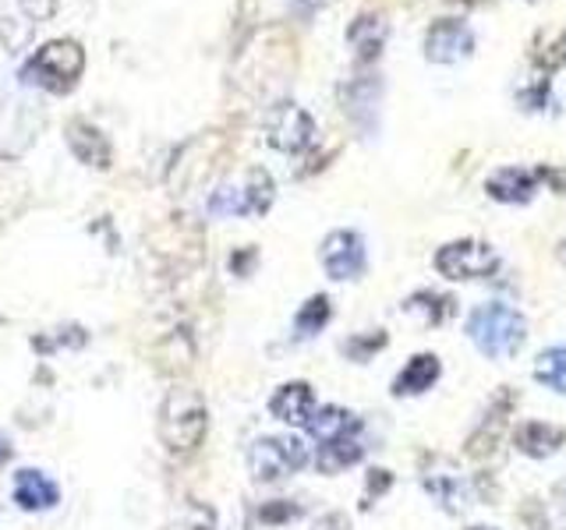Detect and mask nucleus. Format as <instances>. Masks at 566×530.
<instances>
[{"mask_svg": "<svg viewBox=\"0 0 566 530\" xmlns=\"http://www.w3.org/2000/svg\"><path fill=\"white\" fill-rule=\"evenodd\" d=\"M294 71V39H287L280 28H266L255 33L237 53L234 78L241 89L248 93H266L269 85L283 82Z\"/></svg>", "mask_w": 566, "mask_h": 530, "instance_id": "nucleus-1", "label": "nucleus"}, {"mask_svg": "<svg viewBox=\"0 0 566 530\" xmlns=\"http://www.w3.org/2000/svg\"><path fill=\"white\" fill-rule=\"evenodd\" d=\"M156 428H160V442L167 446V453L192 456L202 446V439L209 432V410H206L202 393L188 390V385H174V390L163 396Z\"/></svg>", "mask_w": 566, "mask_h": 530, "instance_id": "nucleus-2", "label": "nucleus"}, {"mask_svg": "<svg viewBox=\"0 0 566 530\" xmlns=\"http://www.w3.org/2000/svg\"><path fill=\"white\" fill-rule=\"evenodd\" d=\"M149 259L160 266L167 280H184L206 259V237L202 226L192 223L188 217H170L167 223L152 226L146 237Z\"/></svg>", "mask_w": 566, "mask_h": 530, "instance_id": "nucleus-3", "label": "nucleus"}, {"mask_svg": "<svg viewBox=\"0 0 566 530\" xmlns=\"http://www.w3.org/2000/svg\"><path fill=\"white\" fill-rule=\"evenodd\" d=\"M467 336H471L475 347L492 357V361H503V357H514L524 347V336H528V325H524V315L500 300H489V305H478L467 319Z\"/></svg>", "mask_w": 566, "mask_h": 530, "instance_id": "nucleus-4", "label": "nucleus"}, {"mask_svg": "<svg viewBox=\"0 0 566 530\" xmlns=\"http://www.w3.org/2000/svg\"><path fill=\"white\" fill-rule=\"evenodd\" d=\"M85 71V50L75 39H53L39 47L22 67V82L47 93H71Z\"/></svg>", "mask_w": 566, "mask_h": 530, "instance_id": "nucleus-5", "label": "nucleus"}, {"mask_svg": "<svg viewBox=\"0 0 566 530\" xmlns=\"http://www.w3.org/2000/svg\"><path fill=\"white\" fill-rule=\"evenodd\" d=\"M273 177L262 167H251L245 181H226L209 195L212 217H262L273 206Z\"/></svg>", "mask_w": 566, "mask_h": 530, "instance_id": "nucleus-6", "label": "nucleus"}, {"mask_svg": "<svg viewBox=\"0 0 566 530\" xmlns=\"http://www.w3.org/2000/svg\"><path fill=\"white\" fill-rule=\"evenodd\" d=\"M308 464V449L302 439L294 435H276V439H259L255 446L248 449V467H251V478L255 481H280L302 470Z\"/></svg>", "mask_w": 566, "mask_h": 530, "instance_id": "nucleus-7", "label": "nucleus"}, {"mask_svg": "<svg viewBox=\"0 0 566 530\" xmlns=\"http://www.w3.org/2000/svg\"><path fill=\"white\" fill-rule=\"evenodd\" d=\"M266 138L273 149L297 156L311 149V141H316V121L297 103H276L266 113Z\"/></svg>", "mask_w": 566, "mask_h": 530, "instance_id": "nucleus-8", "label": "nucleus"}, {"mask_svg": "<svg viewBox=\"0 0 566 530\" xmlns=\"http://www.w3.org/2000/svg\"><path fill=\"white\" fill-rule=\"evenodd\" d=\"M500 266V255L481 241H450L435 251V269L446 280H481Z\"/></svg>", "mask_w": 566, "mask_h": 530, "instance_id": "nucleus-9", "label": "nucleus"}, {"mask_svg": "<svg viewBox=\"0 0 566 530\" xmlns=\"http://www.w3.org/2000/svg\"><path fill=\"white\" fill-rule=\"evenodd\" d=\"M57 0H0V42L19 53L33 39L36 25L53 14Z\"/></svg>", "mask_w": 566, "mask_h": 530, "instance_id": "nucleus-10", "label": "nucleus"}, {"mask_svg": "<svg viewBox=\"0 0 566 530\" xmlns=\"http://www.w3.org/2000/svg\"><path fill=\"white\" fill-rule=\"evenodd\" d=\"M322 269L333 280H358L365 272V241L354 231H333L322 241Z\"/></svg>", "mask_w": 566, "mask_h": 530, "instance_id": "nucleus-11", "label": "nucleus"}, {"mask_svg": "<svg viewBox=\"0 0 566 530\" xmlns=\"http://www.w3.org/2000/svg\"><path fill=\"white\" fill-rule=\"evenodd\" d=\"M471 50H475L471 28L457 19L435 22L429 33H424V57H429L432 64H457L464 57H471Z\"/></svg>", "mask_w": 566, "mask_h": 530, "instance_id": "nucleus-12", "label": "nucleus"}, {"mask_svg": "<svg viewBox=\"0 0 566 530\" xmlns=\"http://www.w3.org/2000/svg\"><path fill=\"white\" fill-rule=\"evenodd\" d=\"M509 410H514V396L503 390L500 396L492 399L489 414L481 418V424L471 432V439H467L464 453L471 456V460H485V456H492L495 449H500V439H503V428H506Z\"/></svg>", "mask_w": 566, "mask_h": 530, "instance_id": "nucleus-13", "label": "nucleus"}, {"mask_svg": "<svg viewBox=\"0 0 566 530\" xmlns=\"http://www.w3.org/2000/svg\"><path fill=\"white\" fill-rule=\"evenodd\" d=\"M11 495H14V503H19L22 509H28V513H47V509H53L57 503H61V489H57V481H50L42 470H33V467L14 474Z\"/></svg>", "mask_w": 566, "mask_h": 530, "instance_id": "nucleus-14", "label": "nucleus"}, {"mask_svg": "<svg viewBox=\"0 0 566 530\" xmlns=\"http://www.w3.org/2000/svg\"><path fill=\"white\" fill-rule=\"evenodd\" d=\"M67 146H71V152H75L82 163H89L96 170H107L113 163L110 138L99 132L96 124L82 121V118H75V121L67 124Z\"/></svg>", "mask_w": 566, "mask_h": 530, "instance_id": "nucleus-15", "label": "nucleus"}, {"mask_svg": "<svg viewBox=\"0 0 566 530\" xmlns=\"http://www.w3.org/2000/svg\"><path fill=\"white\" fill-rule=\"evenodd\" d=\"M269 414L276 421H287V424H308L311 414H316V396H311V385L308 382H287L280 385L269 399Z\"/></svg>", "mask_w": 566, "mask_h": 530, "instance_id": "nucleus-16", "label": "nucleus"}, {"mask_svg": "<svg viewBox=\"0 0 566 530\" xmlns=\"http://www.w3.org/2000/svg\"><path fill=\"white\" fill-rule=\"evenodd\" d=\"M538 188V174H528L520 167H503L485 181V192L495 198V202L517 206V202H531V195Z\"/></svg>", "mask_w": 566, "mask_h": 530, "instance_id": "nucleus-17", "label": "nucleus"}, {"mask_svg": "<svg viewBox=\"0 0 566 530\" xmlns=\"http://www.w3.org/2000/svg\"><path fill=\"white\" fill-rule=\"evenodd\" d=\"M566 442V432L559 424H549V421H524L517 432H514V446L524 456H534V460H545Z\"/></svg>", "mask_w": 566, "mask_h": 530, "instance_id": "nucleus-18", "label": "nucleus"}, {"mask_svg": "<svg viewBox=\"0 0 566 530\" xmlns=\"http://www.w3.org/2000/svg\"><path fill=\"white\" fill-rule=\"evenodd\" d=\"M443 375V365H439L435 354H418L404 365L401 375L393 379V396H418L424 390H432Z\"/></svg>", "mask_w": 566, "mask_h": 530, "instance_id": "nucleus-19", "label": "nucleus"}, {"mask_svg": "<svg viewBox=\"0 0 566 530\" xmlns=\"http://www.w3.org/2000/svg\"><path fill=\"white\" fill-rule=\"evenodd\" d=\"M347 42L354 47L358 64L376 61L379 50H382V42H386V22H382L379 14H361V19L347 28Z\"/></svg>", "mask_w": 566, "mask_h": 530, "instance_id": "nucleus-20", "label": "nucleus"}, {"mask_svg": "<svg viewBox=\"0 0 566 530\" xmlns=\"http://www.w3.org/2000/svg\"><path fill=\"white\" fill-rule=\"evenodd\" d=\"M361 439L358 432H350V435H340L333 442H322L319 446V456H316V467L322 470V474H340V470H347L361 460Z\"/></svg>", "mask_w": 566, "mask_h": 530, "instance_id": "nucleus-21", "label": "nucleus"}, {"mask_svg": "<svg viewBox=\"0 0 566 530\" xmlns=\"http://www.w3.org/2000/svg\"><path fill=\"white\" fill-rule=\"evenodd\" d=\"M305 428L319 439V446H322V442H333V439H340V435L358 432L361 421L354 418V414L340 410V407H319L316 414H311V421H308Z\"/></svg>", "mask_w": 566, "mask_h": 530, "instance_id": "nucleus-22", "label": "nucleus"}, {"mask_svg": "<svg viewBox=\"0 0 566 530\" xmlns=\"http://www.w3.org/2000/svg\"><path fill=\"white\" fill-rule=\"evenodd\" d=\"M404 311L421 315L424 325H443L453 315V300L443 297V294H432V291H418V294H410L404 300Z\"/></svg>", "mask_w": 566, "mask_h": 530, "instance_id": "nucleus-23", "label": "nucleus"}, {"mask_svg": "<svg viewBox=\"0 0 566 530\" xmlns=\"http://www.w3.org/2000/svg\"><path fill=\"white\" fill-rule=\"evenodd\" d=\"M534 379L566 396V347H549L538 354L534 361Z\"/></svg>", "mask_w": 566, "mask_h": 530, "instance_id": "nucleus-24", "label": "nucleus"}, {"mask_svg": "<svg viewBox=\"0 0 566 530\" xmlns=\"http://www.w3.org/2000/svg\"><path fill=\"white\" fill-rule=\"evenodd\" d=\"M376 99H379V82L354 78L350 85H344V113H350L358 124L361 113H376Z\"/></svg>", "mask_w": 566, "mask_h": 530, "instance_id": "nucleus-25", "label": "nucleus"}, {"mask_svg": "<svg viewBox=\"0 0 566 530\" xmlns=\"http://www.w3.org/2000/svg\"><path fill=\"white\" fill-rule=\"evenodd\" d=\"M325 322H330V297H325V294H316V297H308V300H305L302 311H297L294 329H297V336H316Z\"/></svg>", "mask_w": 566, "mask_h": 530, "instance_id": "nucleus-26", "label": "nucleus"}, {"mask_svg": "<svg viewBox=\"0 0 566 530\" xmlns=\"http://www.w3.org/2000/svg\"><path fill=\"white\" fill-rule=\"evenodd\" d=\"M386 343H390V336L382 333V329H376V333H358V336L344 340V347H340V350H344V354L350 357V361L365 365L368 357H372V354H379L382 347H386Z\"/></svg>", "mask_w": 566, "mask_h": 530, "instance_id": "nucleus-27", "label": "nucleus"}, {"mask_svg": "<svg viewBox=\"0 0 566 530\" xmlns=\"http://www.w3.org/2000/svg\"><path fill=\"white\" fill-rule=\"evenodd\" d=\"M538 64H542L545 71H556V67H566V28L563 33L552 39V42H545L542 50H538Z\"/></svg>", "mask_w": 566, "mask_h": 530, "instance_id": "nucleus-28", "label": "nucleus"}, {"mask_svg": "<svg viewBox=\"0 0 566 530\" xmlns=\"http://www.w3.org/2000/svg\"><path fill=\"white\" fill-rule=\"evenodd\" d=\"M390 484H393V474L390 470H372L368 474V484H365V506H372V498H382L390 492Z\"/></svg>", "mask_w": 566, "mask_h": 530, "instance_id": "nucleus-29", "label": "nucleus"}, {"mask_svg": "<svg viewBox=\"0 0 566 530\" xmlns=\"http://www.w3.org/2000/svg\"><path fill=\"white\" fill-rule=\"evenodd\" d=\"M259 517H262V523H283V520H294L297 517V506L283 503V498H280V503H266Z\"/></svg>", "mask_w": 566, "mask_h": 530, "instance_id": "nucleus-30", "label": "nucleus"}, {"mask_svg": "<svg viewBox=\"0 0 566 530\" xmlns=\"http://www.w3.org/2000/svg\"><path fill=\"white\" fill-rule=\"evenodd\" d=\"M167 530H217V517H212V509L195 506L188 523H181V527H167Z\"/></svg>", "mask_w": 566, "mask_h": 530, "instance_id": "nucleus-31", "label": "nucleus"}, {"mask_svg": "<svg viewBox=\"0 0 566 530\" xmlns=\"http://www.w3.org/2000/svg\"><path fill=\"white\" fill-rule=\"evenodd\" d=\"M538 177L549 181L559 195H566V167H563V170H559V167H542V170H538Z\"/></svg>", "mask_w": 566, "mask_h": 530, "instance_id": "nucleus-32", "label": "nucleus"}, {"mask_svg": "<svg viewBox=\"0 0 566 530\" xmlns=\"http://www.w3.org/2000/svg\"><path fill=\"white\" fill-rule=\"evenodd\" d=\"M350 523H347V517L344 513H325V517L316 523V530H347Z\"/></svg>", "mask_w": 566, "mask_h": 530, "instance_id": "nucleus-33", "label": "nucleus"}, {"mask_svg": "<svg viewBox=\"0 0 566 530\" xmlns=\"http://www.w3.org/2000/svg\"><path fill=\"white\" fill-rule=\"evenodd\" d=\"M11 453H14V449H11V442H8L4 435H0V467H8V464H11Z\"/></svg>", "mask_w": 566, "mask_h": 530, "instance_id": "nucleus-34", "label": "nucleus"}, {"mask_svg": "<svg viewBox=\"0 0 566 530\" xmlns=\"http://www.w3.org/2000/svg\"><path fill=\"white\" fill-rule=\"evenodd\" d=\"M556 498H563V503H566V481L556 484Z\"/></svg>", "mask_w": 566, "mask_h": 530, "instance_id": "nucleus-35", "label": "nucleus"}, {"mask_svg": "<svg viewBox=\"0 0 566 530\" xmlns=\"http://www.w3.org/2000/svg\"><path fill=\"white\" fill-rule=\"evenodd\" d=\"M559 262H563V266H566V237H563V241H559Z\"/></svg>", "mask_w": 566, "mask_h": 530, "instance_id": "nucleus-36", "label": "nucleus"}, {"mask_svg": "<svg viewBox=\"0 0 566 530\" xmlns=\"http://www.w3.org/2000/svg\"><path fill=\"white\" fill-rule=\"evenodd\" d=\"M464 4H485V0H464Z\"/></svg>", "mask_w": 566, "mask_h": 530, "instance_id": "nucleus-37", "label": "nucleus"}, {"mask_svg": "<svg viewBox=\"0 0 566 530\" xmlns=\"http://www.w3.org/2000/svg\"><path fill=\"white\" fill-rule=\"evenodd\" d=\"M467 530H489V527H467Z\"/></svg>", "mask_w": 566, "mask_h": 530, "instance_id": "nucleus-38", "label": "nucleus"}]
</instances>
